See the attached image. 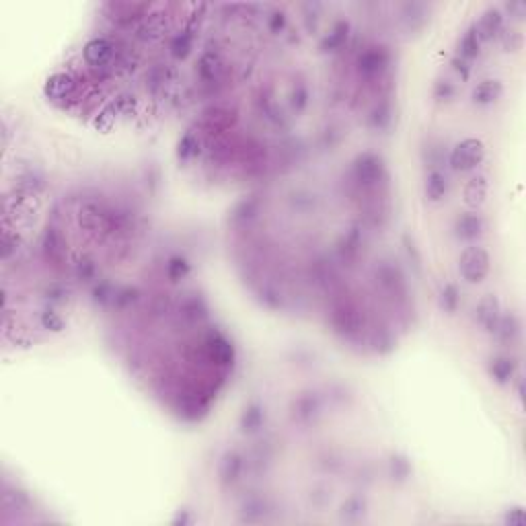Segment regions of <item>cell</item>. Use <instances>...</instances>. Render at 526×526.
<instances>
[{
	"mask_svg": "<svg viewBox=\"0 0 526 526\" xmlns=\"http://www.w3.org/2000/svg\"><path fill=\"white\" fill-rule=\"evenodd\" d=\"M492 269V258L488 253L485 247H477V245H471L467 247L463 253H461V260H459V271L463 275V279L471 282V284H477V282H483L488 277Z\"/></svg>",
	"mask_w": 526,
	"mask_h": 526,
	"instance_id": "obj_1",
	"label": "cell"
},
{
	"mask_svg": "<svg viewBox=\"0 0 526 526\" xmlns=\"http://www.w3.org/2000/svg\"><path fill=\"white\" fill-rule=\"evenodd\" d=\"M352 177H354V183L360 187V190H376L378 183H382L385 179V167H382V161L372 155V152H364L356 159L354 163V169H352Z\"/></svg>",
	"mask_w": 526,
	"mask_h": 526,
	"instance_id": "obj_2",
	"label": "cell"
},
{
	"mask_svg": "<svg viewBox=\"0 0 526 526\" xmlns=\"http://www.w3.org/2000/svg\"><path fill=\"white\" fill-rule=\"evenodd\" d=\"M485 159V146L481 140L477 138H465L463 142H459L453 152H450V167L459 173H467L477 169Z\"/></svg>",
	"mask_w": 526,
	"mask_h": 526,
	"instance_id": "obj_3",
	"label": "cell"
},
{
	"mask_svg": "<svg viewBox=\"0 0 526 526\" xmlns=\"http://www.w3.org/2000/svg\"><path fill=\"white\" fill-rule=\"evenodd\" d=\"M391 64V56L385 47H378V45H372V47H366L364 52H360L358 60H356V66H358V72L360 76L368 78V80H376L380 78L387 68Z\"/></svg>",
	"mask_w": 526,
	"mask_h": 526,
	"instance_id": "obj_4",
	"label": "cell"
},
{
	"mask_svg": "<svg viewBox=\"0 0 526 526\" xmlns=\"http://www.w3.org/2000/svg\"><path fill=\"white\" fill-rule=\"evenodd\" d=\"M500 317H502V306H500V300H498L494 294H488V296H483V298L477 302L475 319L479 321V325H481L488 333H494V331H496Z\"/></svg>",
	"mask_w": 526,
	"mask_h": 526,
	"instance_id": "obj_5",
	"label": "cell"
},
{
	"mask_svg": "<svg viewBox=\"0 0 526 526\" xmlns=\"http://www.w3.org/2000/svg\"><path fill=\"white\" fill-rule=\"evenodd\" d=\"M477 31V35L481 37V41H490L494 37L500 35V31L504 29V14L500 8H490L488 12H483V16L475 23L473 27Z\"/></svg>",
	"mask_w": 526,
	"mask_h": 526,
	"instance_id": "obj_6",
	"label": "cell"
},
{
	"mask_svg": "<svg viewBox=\"0 0 526 526\" xmlns=\"http://www.w3.org/2000/svg\"><path fill=\"white\" fill-rule=\"evenodd\" d=\"M485 231V220L475 214V212H467L463 216L457 218L455 222V233L459 239H465V241H475L483 235Z\"/></svg>",
	"mask_w": 526,
	"mask_h": 526,
	"instance_id": "obj_7",
	"label": "cell"
},
{
	"mask_svg": "<svg viewBox=\"0 0 526 526\" xmlns=\"http://www.w3.org/2000/svg\"><path fill=\"white\" fill-rule=\"evenodd\" d=\"M198 66H200V76H202V80L208 82V84L220 82L222 76H225V70H227L222 58H220L216 52H206V54L202 56V60H200Z\"/></svg>",
	"mask_w": 526,
	"mask_h": 526,
	"instance_id": "obj_8",
	"label": "cell"
},
{
	"mask_svg": "<svg viewBox=\"0 0 526 526\" xmlns=\"http://www.w3.org/2000/svg\"><path fill=\"white\" fill-rule=\"evenodd\" d=\"M45 93L52 101H66L72 99L76 93V80L70 74H56L47 80Z\"/></svg>",
	"mask_w": 526,
	"mask_h": 526,
	"instance_id": "obj_9",
	"label": "cell"
},
{
	"mask_svg": "<svg viewBox=\"0 0 526 526\" xmlns=\"http://www.w3.org/2000/svg\"><path fill=\"white\" fill-rule=\"evenodd\" d=\"M494 335L504 343V345H514L521 335H523V323L516 315H502L498 321V327L494 331Z\"/></svg>",
	"mask_w": 526,
	"mask_h": 526,
	"instance_id": "obj_10",
	"label": "cell"
},
{
	"mask_svg": "<svg viewBox=\"0 0 526 526\" xmlns=\"http://www.w3.org/2000/svg\"><path fill=\"white\" fill-rule=\"evenodd\" d=\"M518 372V362L514 358L508 356H498L490 362V374L496 382L500 385H508L516 378Z\"/></svg>",
	"mask_w": 526,
	"mask_h": 526,
	"instance_id": "obj_11",
	"label": "cell"
},
{
	"mask_svg": "<svg viewBox=\"0 0 526 526\" xmlns=\"http://www.w3.org/2000/svg\"><path fill=\"white\" fill-rule=\"evenodd\" d=\"M502 91L504 89L498 80H483L473 91V103L481 105V107H488V105L496 103L502 97Z\"/></svg>",
	"mask_w": 526,
	"mask_h": 526,
	"instance_id": "obj_12",
	"label": "cell"
},
{
	"mask_svg": "<svg viewBox=\"0 0 526 526\" xmlns=\"http://www.w3.org/2000/svg\"><path fill=\"white\" fill-rule=\"evenodd\" d=\"M488 190H490V185H488V179H485L483 175L473 177V179L467 183L465 192H463V196H465V204H467V206H471V208L481 206V204L485 202V198H488Z\"/></svg>",
	"mask_w": 526,
	"mask_h": 526,
	"instance_id": "obj_13",
	"label": "cell"
},
{
	"mask_svg": "<svg viewBox=\"0 0 526 526\" xmlns=\"http://www.w3.org/2000/svg\"><path fill=\"white\" fill-rule=\"evenodd\" d=\"M448 192V179L442 171H432L426 177V198L430 202H440Z\"/></svg>",
	"mask_w": 526,
	"mask_h": 526,
	"instance_id": "obj_14",
	"label": "cell"
},
{
	"mask_svg": "<svg viewBox=\"0 0 526 526\" xmlns=\"http://www.w3.org/2000/svg\"><path fill=\"white\" fill-rule=\"evenodd\" d=\"M481 45H483V41H481V37L477 35V31H475V29H469V31L463 35L461 43H459V58H463L465 62L471 64V60H475V58L479 56Z\"/></svg>",
	"mask_w": 526,
	"mask_h": 526,
	"instance_id": "obj_15",
	"label": "cell"
},
{
	"mask_svg": "<svg viewBox=\"0 0 526 526\" xmlns=\"http://www.w3.org/2000/svg\"><path fill=\"white\" fill-rule=\"evenodd\" d=\"M245 463H243V457H239L237 453H227L222 463H220V479L225 483H233L241 477V471H243Z\"/></svg>",
	"mask_w": 526,
	"mask_h": 526,
	"instance_id": "obj_16",
	"label": "cell"
},
{
	"mask_svg": "<svg viewBox=\"0 0 526 526\" xmlns=\"http://www.w3.org/2000/svg\"><path fill=\"white\" fill-rule=\"evenodd\" d=\"M347 31L350 25L347 23H337L329 35H325V39L321 41V52H337L343 47V43L347 41Z\"/></svg>",
	"mask_w": 526,
	"mask_h": 526,
	"instance_id": "obj_17",
	"label": "cell"
},
{
	"mask_svg": "<svg viewBox=\"0 0 526 526\" xmlns=\"http://www.w3.org/2000/svg\"><path fill=\"white\" fill-rule=\"evenodd\" d=\"M198 155H200V138H198L196 134L187 132V134L181 138V142H179V157L185 159V161H190V159H194V157H198Z\"/></svg>",
	"mask_w": 526,
	"mask_h": 526,
	"instance_id": "obj_18",
	"label": "cell"
},
{
	"mask_svg": "<svg viewBox=\"0 0 526 526\" xmlns=\"http://www.w3.org/2000/svg\"><path fill=\"white\" fill-rule=\"evenodd\" d=\"M263 424V413L258 409V407H253V409H245V413H243V420H241V428H243V432H258L260 428H262Z\"/></svg>",
	"mask_w": 526,
	"mask_h": 526,
	"instance_id": "obj_19",
	"label": "cell"
},
{
	"mask_svg": "<svg viewBox=\"0 0 526 526\" xmlns=\"http://www.w3.org/2000/svg\"><path fill=\"white\" fill-rule=\"evenodd\" d=\"M440 302H442V306H444L448 312H455V310H457V306H459V302H461V296H459V290H457V286H453V284H446V286L442 288V296H440Z\"/></svg>",
	"mask_w": 526,
	"mask_h": 526,
	"instance_id": "obj_20",
	"label": "cell"
},
{
	"mask_svg": "<svg viewBox=\"0 0 526 526\" xmlns=\"http://www.w3.org/2000/svg\"><path fill=\"white\" fill-rule=\"evenodd\" d=\"M306 97H308V95H306V89H304L302 84H296L294 91H292V97H290V99H292V107H294L296 111H302V109L306 107V101H308Z\"/></svg>",
	"mask_w": 526,
	"mask_h": 526,
	"instance_id": "obj_21",
	"label": "cell"
},
{
	"mask_svg": "<svg viewBox=\"0 0 526 526\" xmlns=\"http://www.w3.org/2000/svg\"><path fill=\"white\" fill-rule=\"evenodd\" d=\"M187 271H190V265L183 262V260H173V262L167 265V273H169V277H173V279H181Z\"/></svg>",
	"mask_w": 526,
	"mask_h": 526,
	"instance_id": "obj_22",
	"label": "cell"
},
{
	"mask_svg": "<svg viewBox=\"0 0 526 526\" xmlns=\"http://www.w3.org/2000/svg\"><path fill=\"white\" fill-rule=\"evenodd\" d=\"M500 35H502L504 47L518 49V47L523 45V33H518V31H506V33H500Z\"/></svg>",
	"mask_w": 526,
	"mask_h": 526,
	"instance_id": "obj_23",
	"label": "cell"
},
{
	"mask_svg": "<svg viewBox=\"0 0 526 526\" xmlns=\"http://www.w3.org/2000/svg\"><path fill=\"white\" fill-rule=\"evenodd\" d=\"M434 95H436V99H450L455 95V84L453 82H438Z\"/></svg>",
	"mask_w": 526,
	"mask_h": 526,
	"instance_id": "obj_24",
	"label": "cell"
},
{
	"mask_svg": "<svg viewBox=\"0 0 526 526\" xmlns=\"http://www.w3.org/2000/svg\"><path fill=\"white\" fill-rule=\"evenodd\" d=\"M506 523H510V525L523 526L526 523L525 510H523V508H512V510L506 514Z\"/></svg>",
	"mask_w": 526,
	"mask_h": 526,
	"instance_id": "obj_25",
	"label": "cell"
},
{
	"mask_svg": "<svg viewBox=\"0 0 526 526\" xmlns=\"http://www.w3.org/2000/svg\"><path fill=\"white\" fill-rule=\"evenodd\" d=\"M43 325H45V327H52V329H56V331H60V329H62V319H60L56 312H45V315H43Z\"/></svg>",
	"mask_w": 526,
	"mask_h": 526,
	"instance_id": "obj_26",
	"label": "cell"
}]
</instances>
